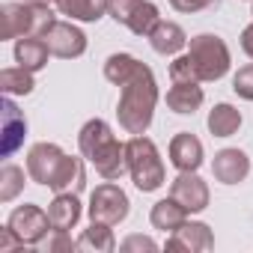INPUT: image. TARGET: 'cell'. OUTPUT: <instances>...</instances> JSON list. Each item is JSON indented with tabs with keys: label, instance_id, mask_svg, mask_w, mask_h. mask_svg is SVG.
I'll return each instance as SVG.
<instances>
[{
	"label": "cell",
	"instance_id": "cell-11",
	"mask_svg": "<svg viewBox=\"0 0 253 253\" xmlns=\"http://www.w3.org/2000/svg\"><path fill=\"white\" fill-rule=\"evenodd\" d=\"M170 197L188 209V214L203 211L209 206V185L197 176V173H179L170 185Z\"/></svg>",
	"mask_w": 253,
	"mask_h": 253
},
{
	"label": "cell",
	"instance_id": "cell-20",
	"mask_svg": "<svg viewBox=\"0 0 253 253\" xmlns=\"http://www.w3.org/2000/svg\"><path fill=\"white\" fill-rule=\"evenodd\" d=\"M149 220H152V226H155V229L176 232V229L188 220V209H185V206H179L173 197H167V200H161V203H155V206H152Z\"/></svg>",
	"mask_w": 253,
	"mask_h": 253
},
{
	"label": "cell",
	"instance_id": "cell-14",
	"mask_svg": "<svg viewBox=\"0 0 253 253\" xmlns=\"http://www.w3.org/2000/svg\"><path fill=\"white\" fill-rule=\"evenodd\" d=\"M211 173L220 185H238L250 173V158L241 149H220L211 161Z\"/></svg>",
	"mask_w": 253,
	"mask_h": 253
},
{
	"label": "cell",
	"instance_id": "cell-25",
	"mask_svg": "<svg viewBox=\"0 0 253 253\" xmlns=\"http://www.w3.org/2000/svg\"><path fill=\"white\" fill-rule=\"evenodd\" d=\"M137 66H140V60L131 57V54H110L107 63H104V78H107L110 84L122 86L125 81H128V78L137 72Z\"/></svg>",
	"mask_w": 253,
	"mask_h": 253
},
{
	"label": "cell",
	"instance_id": "cell-8",
	"mask_svg": "<svg viewBox=\"0 0 253 253\" xmlns=\"http://www.w3.org/2000/svg\"><path fill=\"white\" fill-rule=\"evenodd\" d=\"M107 15L125 24L134 36H149V30L161 21L152 0H107Z\"/></svg>",
	"mask_w": 253,
	"mask_h": 253
},
{
	"label": "cell",
	"instance_id": "cell-29",
	"mask_svg": "<svg viewBox=\"0 0 253 253\" xmlns=\"http://www.w3.org/2000/svg\"><path fill=\"white\" fill-rule=\"evenodd\" d=\"M170 6L176 12H185V15H194V12H206V9H217L220 0H170Z\"/></svg>",
	"mask_w": 253,
	"mask_h": 253
},
{
	"label": "cell",
	"instance_id": "cell-24",
	"mask_svg": "<svg viewBox=\"0 0 253 253\" xmlns=\"http://www.w3.org/2000/svg\"><path fill=\"white\" fill-rule=\"evenodd\" d=\"M116 247V241H113V232H110V226L107 223H92L89 229H84L81 232V238H78V250H92V253H110Z\"/></svg>",
	"mask_w": 253,
	"mask_h": 253
},
{
	"label": "cell",
	"instance_id": "cell-1",
	"mask_svg": "<svg viewBox=\"0 0 253 253\" xmlns=\"http://www.w3.org/2000/svg\"><path fill=\"white\" fill-rule=\"evenodd\" d=\"M27 176L36 185L51 188L54 194H63V191L78 194L86 185L81 158L66 155L57 143H36L27 152Z\"/></svg>",
	"mask_w": 253,
	"mask_h": 253
},
{
	"label": "cell",
	"instance_id": "cell-13",
	"mask_svg": "<svg viewBox=\"0 0 253 253\" xmlns=\"http://www.w3.org/2000/svg\"><path fill=\"white\" fill-rule=\"evenodd\" d=\"M170 164L179 173H197L203 164V143L191 131H179L170 140Z\"/></svg>",
	"mask_w": 253,
	"mask_h": 253
},
{
	"label": "cell",
	"instance_id": "cell-6",
	"mask_svg": "<svg viewBox=\"0 0 253 253\" xmlns=\"http://www.w3.org/2000/svg\"><path fill=\"white\" fill-rule=\"evenodd\" d=\"M188 57L197 69V78L200 81H220L226 72H229V48L220 36L214 33H200L191 39V48H188Z\"/></svg>",
	"mask_w": 253,
	"mask_h": 253
},
{
	"label": "cell",
	"instance_id": "cell-3",
	"mask_svg": "<svg viewBox=\"0 0 253 253\" xmlns=\"http://www.w3.org/2000/svg\"><path fill=\"white\" fill-rule=\"evenodd\" d=\"M81 155L95 167V173L107 182L122 179V173H128V155H125V143L116 140L110 131V125L104 119H89L81 134H78Z\"/></svg>",
	"mask_w": 253,
	"mask_h": 253
},
{
	"label": "cell",
	"instance_id": "cell-31",
	"mask_svg": "<svg viewBox=\"0 0 253 253\" xmlns=\"http://www.w3.org/2000/svg\"><path fill=\"white\" fill-rule=\"evenodd\" d=\"M48 250H78V241H72L66 232H57V238L48 241Z\"/></svg>",
	"mask_w": 253,
	"mask_h": 253
},
{
	"label": "cell",
	"instance_id": "cell-26",
	"mask_svg": "<svg viewBox=\"0 0 253 253\" xmlns=\"http://www.w3.org/2000/svg\"><path fill=\"white\" fill-rule=\"evenodd\" d=\"M21 188H24V170L15 164H3V170H0V203L15 200Z\"/></svg>",
	"mask_w": 253,
	"mask_h": 253
},
{
	"label": "cell",
	"instance_id": "cell-5",
	"mask_svg": "<svg viewBox=\"0 0 253 253\" xmlns=\"http://www.w3.org/2000/svg\"><path fill=\"white\" fill-rule=\"evenodd\" d=\"M51 6L33 3H3L0 6V39H21V36H42L54 24Z\"/></svg>",
	"mask_w": 253,
	"mask_h": 253
},
{
	"label": "cell",
	"instance_id": "cell-10",
	"mask_svg": "<svg viewBox=\"0 0 253 253\" xmlns=\"http://www.w3.org/2000/svg\"><path fill=\"white\" fill-rule=\"evenodd\" d=\"M48 51L60 60H75L86 51V36L81 27H75L72 21H54L45 33H42Z\"/></svg>",
	"mask_w": 253,
	"mask_h": 253
},
{
	"label": "cell",
	"instance_id": "cell-33",
	"mask_svg": "<svg viewBox=\"0 0 253 253\" xmlns=\"http://www.w3.org/2000/svg\"><path fill=\"white\" fill-rule=\"evenodd\" d=\"M24 3H33V6H51V0H24Z\"/></svg>",
	"mask_w": 253,
	"mask_h": 253
},
{
	"label": "cell",
	"instance_id": "cell-19",
	"mask_svg": "<svg viewBox=\"0 0 253 253\" xmlns=\"http://www.w3.org/2000/svg\"><path fill=\"white\" fill-rule=\"evenodd\" d=\"M48 54L51 51H48V45H45L42 36H21L15 42V63L24 66V69H30V72L45 69L48 66Z\"/></svg>",
	"mask_w": 253,
	"mask_h": 253
},
{
	"label": "cell",
	"instance_id": "cell-23",
	"mask_svg": "<svg viewBox=\"0 0 253 253\" xmlns=\"http://www.w3.org/2000/svg\"><path fill=\"white\" fill-rule=\"evenodd\" d=\"M0 89H3L6 95H30V92L36 89L33 72L24 69V66L3 69V72H0Z\"/></svg>",
	"mask_w": 253,
	"mask_h": 253
},
{
	"label": "cell",
	"instance_id": "cell-22",
	"mask_svg": "<svg viewBox=\"0 0 253 253\" xmlns=\"http://www.w3.org/2000/svg\"><path fill=\"white\" fill-rule=\"evenodd\" d=\"M238 128H241V110L238 107H232L226 101H220V104L211 107V113H209V131L214 137H232Z\"/></svg>",
	"mask_w": 253,
	"mask_h": 253
},
{
	"label": "cell",
	"instance_id": "cell-12",
	"mask_svg": "<svg viewBox=\"0 0 253 253\" xmlns=\"http://www.w3.org/2000/svg\"><path fill=\"white\" fill-rule=\"evenodd\" d=\"M214 247V235L206 223L200 220H185L176 232H170L167 238V250H188V253H200V250H211Z\"/></svg>",
	"mask_w": 253,
	"mask_h": 253
},
{
	"label": "cell",
	"instance_id": "cell-21",
	"mask_svg": "<svg viewBox=\"0 0 253 253\" xmlns=\"http://www.w3.org/2000/svg\"><path fill=\"white\" fill-rule=\"evenodd\" d=\"M54 3H57V9H60L63 15H69L72 21H86V24H92V21H98V18L107 15V0H54Z\"/></svg>",
	"mask_w": 253,
	"mask_h": 253
},
{
	"label": "cell",
	"instance_id": "cell-28",
	"mask_svg": "<svg viewBox=\"0 0 253 253\" xmlns=\"http://www.w3.org/2000/svg\"><path fill=\"white\" fill-rule=\"evenodd\" d=\"M170 78H173V81H197V84H200L197 69H194V63H191L188 54H182V57H176V60L170 63Z\"/></svg>",
	"mask_w": 253,
	"mask_h": 253
},
{
	"label": "cell",
	"instance_id": "cell-27",
	"mask_svg": "<svg viewBox=\"0 0 253 253\" xmlns=\"http://www.w3.org/2000/svg\"><path fill=\"white\" fill-rule=\"evenodd\" d=\"M232 89L235 95H241L244 101H253V63L250 66H241L232 78Z\"/></svg>",
	"mask_w": 253,
	"mask_h": 253
},
{
	"label": "cell",
	"instance_id": "cell-7",
	"mask_svg": "<svg viewBox=\"0 0 253 253\" xmlns=\"http://www.w3.org/2000/svg\"><path fill=\"white\" fill-rule=\"evenodd\" d=\"M128 194H125L119 185L113 182H104L98 185L92 194H89V220L92 223H107V226H116L128 217Z\"/></svg>",
	"mask_w": 253,
	"mask_h": 253
},
{
	"label": "cell",
	"instance_id": "cell-17",
	"mask_svg": "<svg viewBox=\"0 0 253 253\" xmlns=\"http://www.w3.org/2000/svg\"><path fill=\"white\" fill-rule=\"evenodd\" d=\"M149 45H152V51H158V54H164V57H173V54H179L185 45H188V36H185V30L176 24V21H158L152 30H149Z\"/></svg>",
	"mask_w": 253,
	"mask_h": 253
},
{
	"label": "cell",
	"instance_id": "cell-2",
	"mask_svg": "<svg viewBox=\"0 0 253 253\" xmlns=\"http://www.w3.org/2000/svg\"><path fill=\"white\" fill-rule=\"evenodd\" d=\"M155 104H158L155 75L146 63H140L137 72L122 84L119 104H116L119 125L128 134H146V128L152 125V116H155Z\"/></svg>",
	"mask_w": 253,
	"mask_h": 253
},
{
	"label": "cell",
	"instance_id": "cell-9",
	"mask_svg": "<svg viewBox=\"0 0 253 253\" xmlns=\"http://www.w3.org/2000/svg\"><path fill=\"white\" fill-rule=\"evenodd\" d=\"M6 229H9V232L15 235V241L24 247V244H39V241L48 235V229H54V226H51L48 211H42V209L33 206V203H24V206H18V209L9 214Z\"/></svg>",
	"mask_w": 253,
	"mask_h": 253
},
{
	"label": "cell",
	"instance_id": "cell-4",
	"mask_svg": "<svg viewBox=\"0 0 253 253\" xmlns=\"http://www.w3.org/2000/svg\"><path fill=\"white\" fill-rule=\"evenodd\" d=\"M125 155H128V173H131V182L137 191L149 194L164 185V161L158 155V146L149 137L134 134L125 143Z\"/></svg>",
	"mask_w": 253,
	"mask_h": 253
},
{
	"label": "cell",
	"instance_id": "cell-30",
	"mask_svg": "<svg viewBox=\"0 0 253 253\" xmlns=\"http://www.w3.org/2000/svg\"><path fill=\"white\" fill-rule=\"evenodd\" d=\"M119 250H122V253H134V250H158V244H155L152 238H146V235H128V238L119 244Z\"/></svg>",
	"mask_w": 253,
	"mask_h": 253
},
{
	"label": "cell",
	"instance_id": "cell-16",
	"mask_svg": "<svg viewBox=\"0 0 253 253\" xmlns=\"http://www.w3.org/2000/svg\"><path fill=\"white\" fill-rule=\"evenodd\" d=\"M48 217H51L54 232H69L72 226H78V220H81V200H78V194H72V191L57 194L51 200V206H48Z\"/></svg>",
	"mask_w": 253,
	"mask_h": 253
},
{
	"label": "cell",
	"instance_id": "cell-18",
	"mask_svg": "<svg viewBox=\"0 0 253 253\" xmlns=\"http://www.w3.org/2000/svg\"><path fill=\"white\" fill-rule=\"evenodd\" d=\"M203 104V86L197 81H173V86L167 89V107L173 113H197Z\"/></svg>",
	"mask_w": 253,
	"mask_h": 253
},
{
	"label": "cell",
	"instance_id": "cell-32",
	"mask_svg": "<svg viewBox=\"0 0 253 253\" xmlns=\"http://www.w3.org/2000/svg\"><path fill=\"white\" fill-rule=\"evenodd\" d=\"M241 51L253 60V24H247V27L241 30Z\"/></svg>",
	"mask_w": 253,
	"mask_h": 253
},
{
	"label": "cell",
	"instance_id": "cell-15",
	"mask_svg": "<svg viewBox=\"0 0 253 253\" xmlns=\"http://www.w3.org/2000/svg\"><path fill=\"white\" fill-rule=\"evenodd\" d=\"M24 137H27V119L15 107L12 95H6L3 98V158H12L15 149L24 143Z\"/></svg>",
	"mask_w": 253,
	"mask_h": 253
}]
</instances>
